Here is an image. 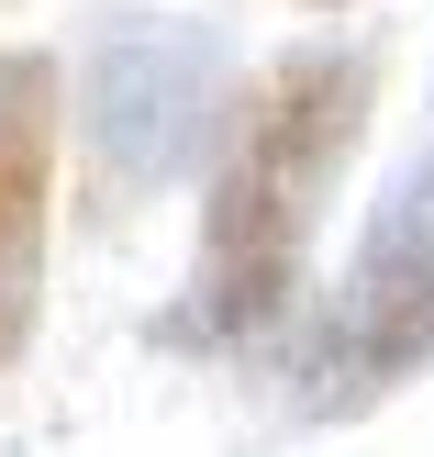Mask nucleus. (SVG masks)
Returning a JSON list of instances; mask_svg holds the SVG:
<instances>
[{"instance_id": "1", "label": "nucleus", "mask_w": 434, "mask_h": 457, "mask_svg": "<svg viewBox=\"0 0 434 457\" xmlns=\"http://www.w3.org/2000/svg\"><path fill=\"white\" fill-rule=\"evenodd\" d=\"M379 123V56L368 45H290L223 101L212 168H201V245L190 302L168 312V346H267L312 257V223L334 212L356 145Z\"/></svg>"}, {"instance_id": "2", "label": "nucleus", "mask_w": 434, "mask_h": 457, "mask_svg": "<svg viewBox=\"0 0 434 457\" xmlns=\"http://www.w3.org/2000/svg\"><path fill=\"white\" fill-rule=\"evenodd\" d=\"M312 413H356V402L401 391L413 369H434V156L401 190H379L368 235H356V268H346V302L323 312L312 335Z\"/></svg>"}, {"instance_id": "3", "label": "nucleus", "mask_w": 434, "mask_h": 457, "mask_svg": "<svg viewBox=\"0 0 434 457\" xmlns=\"http://www.w3.org/2000/svg\"><path fill=\"white\" fill-rule=\"evenodd\" d=\"M56 145H67V56H0V369L45 335V235H56Z\"/></svg>"}, {"instance_id": "4", "label": "nucleus", "mask_w": 434, "mask_h": 457, "mask_svg": "<svg viewBox=\"0 0 434 457\" xmlns=\"http://www.w3.org/2000/svg\"><path fill=\"white\" fill-rule=\"evenodd\" d=\"M212 79H223L212 34H168V22L101 34V56H89V145L123 179H168L178 145L201 134V112H212Z\"/></svg>"}, {"instance_id": "5", "label": "nucleus", "mask_w": 434, "mask_h": 457, "mask_svg": "<svg viewBox=\"0 0 434 457\" xmlns=\"http://www.w3.org/2000/svg\"><path fill=\"white\" fill-rule=\"evenodd\" d=\"M312 12H334V0H312Z\"/></svg>"}, {"instance_id": "6", "label": "nucleus", "mask_w": 434, "mask_h": 457, "mask_svg": "<svg viewBox=\"0 0 434 457\" xmlns=\"http://www.w3.org/2000/svg\"><path fill=\"white\" fill-rule=\"evenodd\" d=\"M0 12H12V0H0Z\"/></svg>"}]
</instances>
